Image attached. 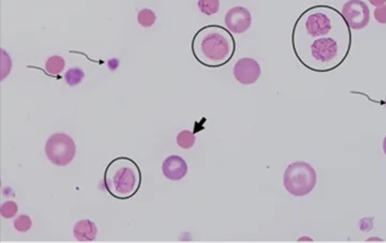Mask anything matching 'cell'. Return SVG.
Returning <instances> with one entry per match:
<instances>
[{"label":"cell","instance_id":"cell-1","mask_svg":"<svg viewBox=\"0 0 386 243\" xmlns=\"http://www.w3.org/2000/svg\"><path fill=\"white\" fill-rule=\"evenodd\" d=\"M292 48L306 69L325 73L340 66L351 48V28L331 6L306 9L292 30Z\"/></svg>","mask_w":386,"mask_h":243},{"label":"cell","instance_id":"cell-2","mask_svg":"<svg viewBox=\"0 0 386 243\" xmlns=\"http://www.w3.org/2000/svg\"><path fill=\"white\" fill-rule=\"evenodd\" d=\"M191 51L201 64L216 69L230 62L235 54L236 43L229 29L219 25H207L196 32Z\"/></svg>","mask_w":386,"mask_h":243},{"label":"cell","instance_id":"cell-3","mask_svg":"<svg viewBox=\"0 0 386 243\" xmlns=\"http://www.w3.org/2000/svg\"><path fill=\"white\" fill-rule=\"evenodd\" d=\"M103 181L106 191L112 197L125 200L139 192L142 172L137 162L127 157H118L106 166Z\"/></svg>","mask_w":386,"mask_h":243},{"label":"cell","instance_id":"cell-4","mask_svg":"<svg viewBox=\"0 0 386 243\" xmlns=\"http://www.w3.org/2000/svg\"><path fill=\"white\" fill-rule=\"evenodd\" d=\"M316 171L307 162L296 161L288 165L283 173V187L295 197H304L310 194L316 186Z\"/></svg>","mask_w":386,"mask_h":243},{"label":"cell","instance_id":"cell-5","mask_svg":"<svg viewBox=\"0 0 386 243\" xmlns=\"http://www.w3.org/2000/svg\"><path fill=\"white\" fill-rule=\"evenodd\" d=\"M45 154L48 161L56 166H67L75 158L76 146L70 135L55 133L45 144Z\"/></svg>","mask_w":386,"mask_h":243},{"label":"cell","instance_id":"cell-6","mask_svg":"<svg viewBox=\"0 0 386 243\" xmlns=\"http://www.w3.org/2000/svg\"><path fill=\"white\" fill-rule=\"evenodd\" d=\"M341 14L351 29L361 30L364 29L370 21V10L366 3L362 0H349L342 9Z\"/></svg>","mask_w":386,"mask_h":243},{"label":"cell","instance_id":"cell-7","mask_svg":"<svg viewBox=\"0 0 386 243\" xmlns=\"http://www.w3.org/2000/svg\"><path fill=\"white\" fill-rule=\"evenodd\" d=\"M226 26L231 32L240 34L246 32L252 24V16L248 9L244 7H234L226 14Z\"/></svg>","mask_w":386,"mask_h":243},{"label":"cell","instance_id":"cell-8","mask_svg":"<svg viewBox=\"0 0 386 243\" xmlns=\"http://www.w3.org/2000/svg\"><path fill=\"white\" fill-rule=\"evenodd\" d=\"M234 77L237 82L243 85H252L261 76V66L252 58H241L234 65Z\"/></svg>","mask_w":386,"mask_h":243},{"label":"cell","instance_id":"cell-9","mask_svg":"<svg viewBox=\"0 0 386 243\" xmlns=\"http://www.w3.org/2000/svg\"><path fill=\"white\" fill-rule=\"evenodd\" d=\"M162 172L169 180H181L188 173L187 162L179 155H170L162 163Z\"/></svg>","mask_w":386,"mask_h":243},{"label":"cell","instance_id":"cell-10","mask_svg":"<svg viewBox=\"0 0 386 243\" xmlns=\"http://www.w3.org/2000/svg\"><path fill=\"white\" fill-rule=\"evenodd\" d=\"M98 228L90 220H81L73 227V236L80 242H91L96 238Z\"/></svg>","mask_w":386,"mask_h":243},{"label":"cell","instance_id":"cell-11","mask_svg":"<svg viewBox=\"0 0 386 243\" xmlns=\"http://www.w3.org/2000/svg\"><path fill=\"white\" fill-rule=\"evenodd\" d=\"M65 59L60 56H52L48 58L45 63V71L48 75H59L65 69Z\"/></svg>","mask_w":386,"mask_h":243},{"label":"cell","instance_id":"cell-12","mask_svg":"<svg viewBox=\"0 0 386 243\" xmlns=\"http://www.w3.org/2000/svg\"><path fill=\"white\" fill-rule=\"evenodd\" d=\"M196 134L189 130H183L176 136L177 145L182 149H191L196 144Z\"/></svg>","mask_w":386,"mask_h":243},{"label":"cell","instance_id":"cell-13","mask_svg":"<svg viewBox=\"0 0 386 243\" xmlns=\"http://www.w3.org/2000/svg\"><path fill=\"white\" fill-rule=\"evenodd\" d=\"M200 11L207 16L218 13L220 9L219 0H199L198 3Z\"/></svg>","mask_w":386,"mask_h":243},{"label":"cell","instance_id":"cell-14","mask_svg":"<svg viewBox=\"0 0 386 243\" xmlns=\"http://www.w3.org/2000/svg\"><path fill=\"white\" fill-rule=\"evenodd\" d=\"M85 73L81 67H71L70 70H68L65 74V80L67 84L69 86H77L82 83L84 80Z\"/></svg>","mask_w":386,"mask_h":243},{"label":"cell","instance_id":"cell-15","mask_svg":"<svg viewBox=\"0 0 386 243\" xmlns=\"http://www.w3.org/2000/svg\"><path fill=\"white\" fill-rule=\"evenodd\" d=\"M157 16L150 9H143L138 14V22L142 27H151L156 22Z\"/></svg>","mask_w":386,"mask_h":243},{"label":"cell","instance_id":"cell-16","mask_svg":"<svg viewBox=\"0 0 386 243\" xmlns=\"http://www.w3.org/2000/svg\"><path fill=\"white\" fill-rule=\"evenodd\" d=\"M13 225L17 231L26 232L28 230H30L33 226V220L27 215H22L14 220Z\"/></svg>","mask_w":386,"mask_h":243},{"label":"cell","instance_id":"cell-17","mask_svg":"<svg viewBox=\"0 0 386 243\" xmlns=\"http://www.w3.org/2000/svg\"><path fill=\"white\" fill-rule=\"evenodd\" d=\"M18 211L17 203L13 200H9L3 203L2 208H0V215L4 219H12L16 216Z\"/></svg>","mask_w":386,"mask_h":243},{"label":"cell","instance_id":"cell-18","mask_svg":"<svg viewBox=\"0 0 386 243\" xmlns=\"http://www.w3.org/2000/svg\"><path fill=\"white\" fill-rule=\"evenodd\" d=\"M374 19L380 24H386V5L376 7L373 12Z\"/></svg>","mask_w":386,"mask_h":243},{"label":"cell","instance_id":"cell-19","mask_svg":"<svg viewBox=\"0 0 386 243\" xmlns=\"http://www.w3.org/2000/svg\"><path fill=\"white\" fill-rule=\"evenodd\" d=\"M369 3L374 6V7H381L383 5H385L386 0H369Z\"/></svg>","mask_w":386,"mask_h":243},{"label":"cell","instance_id":"cell-20","mask_svg":"<svg viewBox=\"0 0 386 243\" xmlns=\"http://www.w3.org/2000/svg\"><path fill=\"white\" fill-rule=\"evenodd\" d=\"M383 151H384V153L386 155V135H385L384 141H383Z\"/></svg>","mask_w":386,"mask_h":243}]
</instances>
